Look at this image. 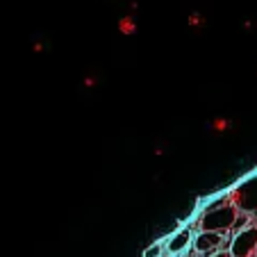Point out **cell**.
<instances>
[{"instance_id":"8","label":"cell","mask_w":257,"mask_h":257,"mask_svg":"<svg viewBox=\"0 0 257 257\" xmlns=\"http://www.w3.org/2000/svg\"><path fill=\"white\" fill-rule=\"evenodd\" d=\"M164 255V248H162V243H153V246H148L144 250V257H162Z\"/></svg>"},{"instance_id":"6","label":"cell","mask_w":257,"mask_h":257,"mask_svg":"<svg viewBox=\"0 0 257 257\" xmlns=\"http://www.w3.org/2000/svg\"><path fill=\"white\" fill-rule=\"evenodd\" d=\"M234 127H237V123L230 116H214L212 121H209V130H212L214 135H228Z\"/></svg>"},{"instance_id":"1","label":"cell","mask_w":257,"mask_h":257,"mask_svg":"<svg viewBox=\"0 0 257 257\" xmlns=\"http://www.w3.org/2000/svg\"><path fill=\"white\" fill-rule=\"evenodd\" d=\"M200 221V230H212V232H225L228 228H232L234 221H237V207L232 203H225L221 207L207 209L203 216L198 218Z\"/></svg>"},{"instance_id":"9","label":"cell","mask_w":257,"mask_h":257,"mask_svg":"<svg viewBox=\"0 0 257 257\" xmlns=\"http://www.w3.org/2000/svg\"><path fill=\"white\" fill-rule=\"evenodd\" d=\"M98 84V75L96 73H87V75H84V80H82V87L84 89H93Z\"/></svg>"},{"instance_id":"16","label":"cell","mask_w":257,"mask_h":257,"mask_svg":"<svg viewBox=\"0 0 257 257\" xmlns=\"http://www.w3.org/2000/svg\"><path fill=\"white\" fill-rule=\"evenodd\" d=\"M255 75H257V64H255Z\"/></svg>"},{"instance_id":"14","label":"cell","mask_w":257,"mask_h":257,"mask_svg":"<svg viewBox=\"0 0 257 257\" xmlns=\"http://www.w3.org/2000/svg\"><path fill=\"white\" fill-rule=\"evenodd\" d=\"M216 257H232V255H230V252H218Z\"/></svg>"},{"instance_id":"5","label":"cell","mask_w":257,"mask_h":257,"mask_svg":"<svg viewBox=\"0 0 257 257\" xmlns=\"http://www.w3.org/2000/svg\"><path fill=\"white\" fill-rule=\"evenodd\" d=\"M191 243H194V234H191V230L182 228V230H178V232H173L169 237V241H166V252H171V255H185V252L191 248Z\"/></svg>"},{"instance_id":"11","label":"cell","mask_w":257,"mask_h":257,"mask_svg":"<svg viewBox=\"0 0 257 257\" xmlns=\"http://www.w3.org/2000/svg\"><path fill=\"white\" fill-rule=\"evenodd\" d=\"M189 25H191V28H198V25H205L203 14H191V16H189Z\"/></svg>"},{"instance_id":"3","label":"cell","mask_w":257,"mask_h":257,"mask_svg":"<svg viewBox=\"0 0 257 257\" xmlns=\"http://www.w3.org/2000/svg\"><path fill=\"white\" fill-rule=\"evenodd\" d=\"M255 246H257V228H250V225H248L246 230H241V232L232 239V243H230V255L232 257H248L252 250H255Z\"/></svg>"},{"instance_id":"4","label":"cell","mask_w":257,"mask_h":257,"mask_svg":"<svg viewBox=\"0 0 257 257\" xmlns=\"http://www.w3.org/2000/svg\"><path fill=\"white\" fill-rule=\"evenodd\" d=\"M225 243L223 239V232H212V230H200L198 234L194 237V248L198 250L200 257H209L214 250Z\"/></svg>"},{"instance_id":"7","label":"cell","mask_w":257,"mask_h":257,"mask_svg":"<svg viewBox=\"0 0 257 257\" xmlns=\"http://www.w3.org/2000/svg\"><path fill=\"white\" fill-rule=\"evenodd\" d=\"M118 32L123 34V37H132V34L137 32V23L132 16H123L121 21H118Z\"/></svg>"},{"instance_id":"2","label":"cell","mask_w":257,"mask_h":257,"mask_svg":"<svg viewBox=\"0 0 257 257\" xmlns=\"http://www.w3.org/2000/svg\"><path fill=\"white\" fill-rule=\"evenodd\" d=\"M230 198H232L230 203H232L234 207L243 209V212H248V214L257 212V175L255 178H248L237 189H232Z\"/></svg>"},{"instance_id":"13","label":"cell","mask_w":257,"mask_h":257,"mask_svg":"<svg viewBox=\"0 0 257 257\" xmlns=\"http://www.w3.org/2000/svg\"><path fill=\"white\" fill-rule=\"evenodd\" d=\"M182 257H200V255H198V250H196V248H189V250H187Z\"/></svg>"},{"instance_id":"10","label":"cell","mask_w":257,"mask_h":257,"mask_svg":"<svg viewBox=\"0 0 257 257\" xmlns=\"http://www.w3.org/2000/svg\"><path fill=\"white\" fill-rule=\"evenodd\" d=\"M248 228V216H237V221H234V225H232V230L234 232H241V230H246Z\"/></svg>"},{"instance_id":"12","label":"cell","mask_w":257,"mask_h":257,"mask_svg":"<svg viewBox=\"0 0 257 257\" xmlns=\"http://www.w3.org/2000/svg\"><path fill=\"white\" fill-rule=\"evenodd\" d=\"M32 50H34V53H44V44H41V41H34Z\"/></svg>"},{"instance_id":"15","label":"cell","mask_w":257,"mask_h":257,"mask_svg":"<svg viewBox=\"0 0 257 257\" xmlns=\"http://www.w3.org/2000/svg\"><path fill=\"white\" fill-rule=\"evenodd\" d=\"M162 257H175V255H171V252H164V255H162Z\"/></svg>"}]
</instances>
